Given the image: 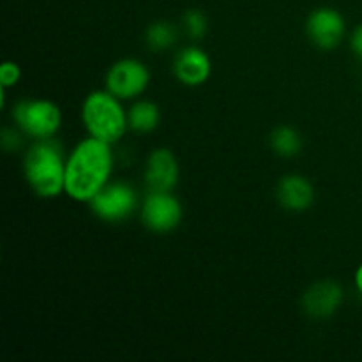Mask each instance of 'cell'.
Masks as SVG:
<instances>
[{
	"mask_svg": "<svg viewBox=\"0 0 362 362\" xmlns=\"http://www.w3.org/2000/svg\"><path fill=\"white\" fill-rule=\"evenodd\" d=\"M271 147L279 158H293L303 148V138L299 131L290 126H279L271 134Z\"/></svg>",
	"mask_w": 362,
	"mask_h": 362,
	"instance_id": "obj_14",
	"label": "cell"
},
{
	"mask_svg": "<svg viewBox=\"0 0 362 362\" xmlns=\"http://www.w3.org/2000/svg\"><path fill=\"white\" fill-rule=\"evenodd\" d=\"M177 39V30L168 21H154L148 25L145 32V42L152 52H165L170 46H173Z\"/></svg>",
	"mask_w": 362,
	"mask_h": 362,
	"instance_id": "obj_15",
	"label": "cell"
},
{
	"mask_svg": "<svg viewBox=\"0 0 362 362\" xmlns=\"http://www.w3.org/2000/svg\"><path fill=\"white\" fill-rule=\"evenodd\" d=\"M13 119L18 129L34 140L53 138L62 126L59 105L49 99H23L13 108Z\"/></svg>",
	"mask_w": 362,
	"mask_h": 362,
	"instance_id": "obj_4",
	"label": "cell"
},
{
	"mask_svg": "<svg viewBox=\"0 0 362 362\" xmlns=\"http://www.w3.org/2000/svg\"><path fill=\"white\" fill-rule=\"evenodd\" d=\"M127 120H129V129L136 133H151L161 120L159 106L148 99H140L127 110Z\"/></svg>",
	"mask_w": 362,
	"mask_h": 362,
	"instance_id": "obj_13",
	"label": "cell"
},
{
	"mask_svg": "<svg viewBox=\"0 0 362 362\" xmlns=\"http://www.w3.org/2000/svg\"><path fill=\"white\" fill-rule=\"evenodd\" d=\"M21 80V69L13 60H6L0 66V87L11 88Z\"/></svg>",
	"mask_w": 362,
	"mask_h": 362,
	"instance_id": "obj_17",
	"label": "cell"
},
{
	"mask_svg": "<svg viewBox=\"0 0 362 362\" xmlns=\"http://www.w3.org/2000/svg\"><path fill=\"white\" fill-rule=\"evenodd\" d=\"M350 46H352V52L356 53V57L362 60V23L354 30L352 37H350Z\"/></svg>",
	"mask_w": 362,
	"mask_h": 362,
	"instance_id": "obj_19",
	"label": "cell"
},
{
	"mask_svg": "<svg viewBox=\"0 0 362 362\" xmlns=\"http://www.w3.org/2000/svg\"><path fill=\"white\" fill-rule=\"evenodd\" d=\"M182 23L184 28H186V34L191 39H202L207 34L209 21L200 9L186 11V14L182 16Z\"/></svg>",
	"mask_w": 362,
	"mask_h": 362,
	"instance_id": "obj_16",
	"label": "cell"
},
{
	"mask_svg": "<svg viewBox=\"0 0 362 362\" xmlns=\"http://www.w3.org/2000/svg\"><path fill=\"white\" fill-rule=\"evenodd\" d=\"M173 74L180 83L187 85V87L204 85L212 74L211 57L198 46H187L175 55Z\"/></svg>",
	"mask_w": 362,
	"mask_h": 362,
	"instance_id": "obj_10",
	"label": "cell"
},
{
	"mask_svg": "<svg viewBox=\"0 0 362 362\" xmlns=\"http://www.w3.org/2000/svg\"><path fill=\"white\" fill-rule=\"evenodd\" d=\"M276 198L285 211L303 212L311 207L315 200V189L310 180L299 173L281 177L276 187Z\"/></svg>",
	"mask_w": 362,
	"mask_h": 362,
	"instance_id": "obj_12",
	"label": "cell"
},
{
	"mask_svg": "<svg viewBox=\"0 0 362 362\" xmlns=\"http://www.w3.org/2000/svg\"><path fill=\"white\" fill-rule=\"evenodd\" d=\"M66 163L59 141L35 140L23 156L25 180L39 198L59 197L66 189Z\"/></svg>",
	"mask_w": 362,
	"mask_h": 362,
	"instance_id": "obj_2",
	"label": "cell"
},
{
	"mask_svg": "<svg viewBox=\"0 0 362 362\" xmlns=\"http://www.w3.org/2000/svg\"><path fill=\"white\" fill-rule=\"evenodd\" d=\"M345 18L332 7H318L306 20L308 37L320 49L336 48L345 37Z\"/></svg>",
	"mask_w": 362,
	"mask_h": 362,
	"instance_id": "obj_8",
	"label": "cell"
},
{
	"mask_svg": "<svg viewBox=\"0 0 362 362\" xmlns=\"http://www.w3.org/2000/svg\"><path fill=\"white\" fill-rule=\"evenodd\" d=\"M81 122L88 136H94L106 144H117L129 129L127 112L122 99L110 90H92L81 105Z\"/></svg>",
	"mask_w": 362,
	"mask_h": 362,
	"instance_id": "obj_3",
	"label": "cell"
},
{
	"mask_svg": "<svg viewBox=\"0 0 362 362\" xmlns=\"http://www.w3.org/2000/svg\"><path fill=\"white\" fill-rule=\"evenodd\" d=\"M138 207V193L131 184L108 182L90 200V211L106 223H119L129 218Z\"/></svg>",
	"mask_w": 362,
	"mask_h": 362,
	"instance_id": "obj_5",
	"label": "cell"
},
{
	"mask_svg": "<svg viewBox=\"0 0 362 362\" xmlns=\"http://www.w3.org/2000/svg\"><path fill=\"white\" fill-rule=\"evenodd\" d=\"M151 83V71L138 59H120L108 69L105 78L106 90L122 101L140 98Z\"/></svg>",
	"mask_w": 362,
	"mask_h": 362,
	"instance_id": "obj_6",
	"label": "cell"
},
{
	"mask_svg": "<svg viewBox=\"0 0 362 362\" xmlns=\"http://www.w3.org/2000/svg\"><path fill=\"white\" fill-rule=\"evenodd\" d=\"M356 288H357V292L361 293L362 296V264L359 265V267H357V271H356Z\"/></svg>",
	"mask_w": 362,
	"mask_h": 362,
	"instance_id": "obj_20",
	"label": "cell"
},
{
	"mask_svg": "<svg viewBox=\"0 0 362 362\" xmlns=\"http://www.w3.org/2000/svg\"><path fill=\"white\" fill-rule=\"evenodd\" d=\"M112 172V145L94 136L83 138L67 158L64 193L74 202L90 204L92 198L110 182Z\"/></svg>",
	"mask_w": 362,
	"mask_h": 362,
	"instance_id": "obj_1",
	"label": "cell"
},
{
	"mask_svg": "<svg viewBox=\"0 0 362 362\" xmlns=\"http://www.w3.org/2000/svg\"><path fill=\"white\" fill-rule=\"evenodd\" d=\"M343 303V288L336 281H318L303 296V310L311 318H329Z\"/></svg>",
	"mask_w": 362,
	"mask_h": 362,
	"instance_id": "obj_11",
	"label": "cell"
},
{
	"mask_svg": "<svg viewBox=\"0 0 362 362\" xmlns=\"http://www.w3.org/2000/svg\"><path fill=\"white\" fill-rule=\"evenodd\" d=\"M2 145L6 147V151H13V148H16L20 145V134L13 129H4Z\"/></svg>",
	"mask_w": 362,
	"mask_h": 362,
	"instance_id": "obj_18",
	"label": "cell"
},
{
	"mask_svg": "<svg viewBox=\"0 0 362 362\" xmlns=\"http://www.w3.org/2000/svg\"><path fill=\"white\" fill-rule=\"evenodd\" d=\"M182 214V205L172 191H148L141 202V221L151 232H172L180 225Z\"/></svg>",
	"mask_w": 362,
	"mask_h": 362,
	"instance_id": "obj_7",
	"label": "cell"
},
{
	"mask_svg": "<svg viewBox=\"0 0 362 362\" xmlns=\"http://www.w3.org/2000/svg\"><path fill=\"white\" fill-rule=\"evenodd\" d=\"M179 175V161L170 148L159 147L148 154L145 165V184L148 191H173Z\"/></svg>",
	"mask_w": 362,
	"mask_h": 362,
	"instance_id": "obj_9",
	"label": "cell"
}]
</instances>
